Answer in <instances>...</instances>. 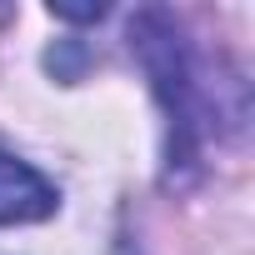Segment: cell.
I'll return each instance as SVG.
<instances>
[{
	"label": "cell",
	"instance_id": "cell-1",
	"mask_svg": "<svg viewBox=\"0 0 255 255\" xmlns=\"http://www.w3.org/2000/svg\"><path fill=\"white\" fill-rule=\"evenodd\" d=\"M130 45L155 85V100L165 105L170 120V165H190L195 160V140H200V85H195V60L190 45L180 40V25L165 10H140L130 20Z\"/></svg>",
	"mask_w": 255,
	"mask_h": 255
},
{
	"label": "cell",
	"instance_id": "cell-2",
	"mask_svg": "<svg viewBox=\"0 0 255 255\" xmlns=\"http://www.w3.org/2000/svg\"><path fill=\"white\" fill-rule=\"evenodd\" d=\"M55 205H60V195L35 165H25V160L0 150V225L45 220V215H55Z\"/></svg>",
	"mask_w": 255,
	"mask_h": 255
}]
</instances>
